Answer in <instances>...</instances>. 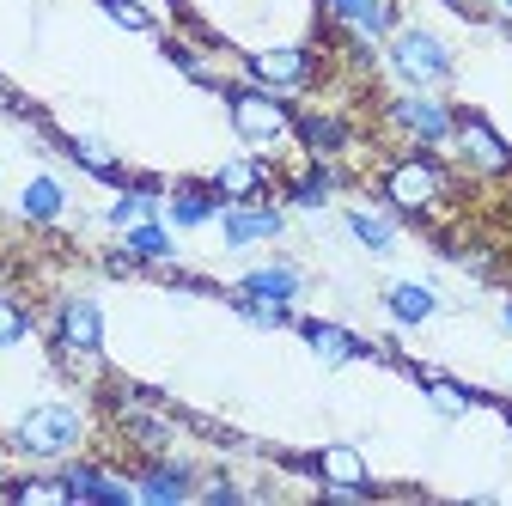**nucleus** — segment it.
Segmentation results:
<instances>
[{
	"label": "nucleus",
	"instance_id": "5701e85b",
	"mask_svg": "<svg viewBox=\"0 0 512 506\" xmlns=\"http://www.w3.org/2000/svg\"><path fill=\"white\" fill-rule=\"evenodd\" d=\"M415 385L427 391V403L445 415V421H464L470 409H476V391H464V385H452V378H439V372H427V366H415Z\"/></svg>",
	"mask_w": 512,
	"mask_h": 506
},
{
	"label": "nucleus",
	"instance_id": "0eeeda50",
	"mask_svg": "<svg viewBox=\"0 0 512 506\" xmlns=\"http://www.w3.org/2000/svg\"><path fill=\"white\" fill-rule=\"evenodd\" d=\"M244 74H250L256 86H269V92L293 98V92H305V86L317 80V55H311L305 43H275V49L244 55Z\"/></svg>",
	"mask_w": 512,
	"mask_h": 506
},
{
	"label": "nucleus",
	"instance_id": "bb28decb",
	"mask_svg": "<svg viewBox=\"0 0 512 506\" xmlns=\"http://www.w3.org/2000/svg\"><path fill=\"white\" fill-rule=\"evenodd\" d=\"M19 342H31V311H25L19 299H7V293H0V354H7V348H19Z\"/></svg>",
	"mask_w": 512,
	"mask_h": 506
},
{
	"label": "nucleus",
	"instance_id": "4be33fe9",
	"mask_svg": "<svg viewBox=\"0 0 512 506\" xmlns=\"http://www.w3.org/2000/svg\"><path fill=\"white\" fill-rule=\"evenodd\" d=\"M342 226H348V238L360 250H372V257H391V250H397V220L378 214V208H348Z\"/></svg>",
	"mask_w": 512,
	"mask_h": 506
},
{
	"label": "nucleus",
	"instance_id": "a878e982",
	"mask_svg": "<svg viewBox=\"0 0 512 506\" xmlns=\"http://www.w3.org/2000/svg\"><path fill=\"white\" fill-rule=\"evenodd\" d=\"M165 61H171L177 74H189L196 86H214V92L226 86V80H220V74L208 68V61H202V49H189V43H177V37H165Z\"/></svg>",
	"mask_w": 512,
	"mask_h": 506
},
{
	"label": "nucleus",
	"instance_id": "f257e3e1",
	"mask_svg": "<svg viewBox=\"0 0 512 506\" xmlns=\"http://www.w3.org/2000/svg\"><path fill=\"white\" fill-rule=\"evenodd\" d=\"M378 196H384V208H391V214L421 220V214H433L445 196H452V171L439 165V153H433V147H409L403 159L384 165Z\"/></svg>",
	"mask_w": 512,
	"mask_h": 506
},
{
	"label": "nucleus",
	"instance_id": "412c9836",
	"mask_svg": "<svg viewBox=\"0 0 512 506\" xmlns=\"http://www.w3.org/2000/svg\"><path fill=\"white\" fill-rule=\"evenodd\" d=\"M19 214H25L31 226H55L61 214H68V189H61V177L37 171V177L19 189Z\"/></svg>",
	"mask_w": 512,
	"mask_h": 506
},
{
	"label": "nucleus",
	"instance_id": "473e14b6",
	"mask_svg": "<svg viewBox=\"0 0 512 506\" xmlns=\"http://www.w3.org/2000/svg\"><path fill=\"white\" fill-rule=\"evenodd\" d=\"M171 7H183V0H171Z\"/></svg>",
	"mask_w": 512,
	"mask_h": 506
},
{
	"label": "nucleus",
	"instance_id": "b1692460",
	"mask_svg": "<svg viewBox=\"0 0 512 506\" xmlns=\"http://www.w3.org/2000/svg\"><path fill=\"white\" fill-rule=\"evenodd\" d=\"M0 494L19 500V506H68V500H74L68 482H61V470H55V476H19V482H7Z\"/></svg>",
	"mask_w": 512,
	"mask_h": 506
},
{
	"label": "nucleus",
	"instance_id": "c756f323",
	"mask_svg": "<svg viewBox=\"0 0 512 506\" xmlns=\"http://www.w3.org/2000/svg\"><path fill=\"white\" fill-rule=\"evenodd\" d=\"M445 7L464 13V19H476V13H488V7H494V0H445Z\"/></svg>",
	"mask_w": 512,
	"mask_h": 506
},
{
	"label": "nucleus",
	"instance_id": "393cba45",
	"mask_svg": "<svg viewBox=\"0 0 512 506\" xmlns=\"http://www.w3.org/2000/svg\"><path fill=\"white\" fill-rule=\"evenodd\" d=\"M226 299L250 330H287L293 324V305H269V299H250V293H226Z\"/></svg>",
	"mask_w": 512,
	"mask_h": 506
},
{
	"label": "nucleus",
	"instance_id": "2f4dec72",
	"mask_svg": "<svg viewBox=\"0 0 512 506\" xmlns=\"http://www.w3.org/2000/svg\"><path fill=\"white\" fill-rule=\"evenodd\" d=\"M494 7H500V13H506V19H512V0H494Z\"/></svg>",
	"mask_w": 512,
	"mask_h": 506
},
{
	"label": "nucleus",
	"instance_id": "f8f14e48",
	"mask_svg": "<svg viewBox=\"0 0 512 506\" xmlns=\"http://www.w3.org/2000/svg\"><path fill=\"white\" fill-rule=\"evenodd\" d=\"M220 208H226V202H220V189H214V183H171L159 220H165L171 232H196V226H214Z\"/></svg>",
	"mask_w": 512,
	"mask_h": 506
},
{
	"label": "nucleus",
	"instance_id": "7ed1b4c3",
	"mask_svg": "<svg viewBox=\"0 0 512 506\" xmlns=\"http://www.w3.org/2000/svg\"><path fill=\"white\" fill-rule=\"evenodd\" d=\"M80 446H86V409L80 403H37L13 427V452L19 458H37V464H61V458L80 452Z\"/></svg>",
	"mask_w": 512,
	"mask_h": 506
},
{
	"label": "nucleus",
	"instance_id": "aec40b11",
	"mask_svg": "<svg viewBox=\"0 0 512 506\" xmlns=\"http://www.w3.org/2000/svg\"><path fill=\"white\" fill-rule=\"evenodd\" d=\"M122 250H128V257H135L141 269H165V263L177 257V238H171V226L153 214V220H141V226H128V232H122Z\"/></svg>",
	"mask_w": 512,
	"mask_h": 506
},
{
	"label": "nucleus",
	"instance_id": "6e6552de",
	"mask_svg": "<svg viewBox=\"0 0 512 506\" xmlns=\"http://www.w3.org/2000/svg\"><path fill=\"white\" fill-rule=\"evenodd\" d=\"M299 470L324 482L330 500H366V494H378V482H372V470H366V458L354 446H324V452L299 458Z\"/></svg>",
	"mask_w": 512,
	"mask_h": 506
},
{
	"label": "nucleus",
	"instance_id": "72a5a7b5",
	"mask_svg": "<svg viewBox=\"0 0 512 506\" xmlns=\"http://www.w3.org/2000/svg\"><path fill=\"white\" fill-rule=\"evenodd\" d=\"M0 488H7V482H0Z\"/></svg>",
	"mask_w": 512,
	"mask_h": 506
},
{
	"label": "nucleus",
	"instance_id": "ddd939ff",
	"mask_svg": "<svg viewBox=\"0 0 512 506\" xmlns=\"http://www.w3.org/2000/svg\"><path fill=\"white\" fill-rule=\"evenodd\" d=\"M61 482H68L74 500H98V506L135 500V476H110L104 464H86V458H61Z\"/></svg>",
	"mask_w": 512,
	"mask_h": 506
},
{
	"label": "nucleus",
	"instance_id": "4468645a",
	"mask_svg": "<svg viewBox=\"0 0 512 506\" xmlns=\"http://www.w3.org/2000/svg\"><path fill=\"white\" fill-rule=\"evenodd\" d=\"M336 189H342L336 159H311V165H299V171L281 183V202L299 208V214H324V208L336 202Z\"/></svg>",
	"mask_w": 512,
	"mask_h": 506
},
{
	"label": "nucleus",
	"instance_id": "423d86ee",
	"mask_svg": "<svg viewBox=\"0 0 512 506\" xmlns=\"http://www.w3.org/2000/svg\"><path fill=\"white\" fill-rule=\"evenodd\" d=\"M384 122H391L403 141H415V147H452L458 110L439 92H397L391 104H384Z\"/></svg>",
	"mask_w": 512,
	"mask_h": 506
},
{
	"label": "nucleus",
	"instance_id": "39448f33",
	"mask_svg": "<svg viewBox=\"0 0 512 506\" xmlns=\"http://www.w3.org/2000/svg\"><path fill=\"white\" fill-rule=\"evenodd\" d=\"M98 348H104V305L92 293H68L55 305V360H68L74 372L98 366Z\"/></svg>",
	"mask_w": 512,
	"mask_h": 506
},
{
	"label": "nucleus",
	"instance_id": "cd10ccee",
	"mask_svg": "<svg viewBox=\"0 0 512 506\" xmlns=\"http://www.w3.org/2000/svg\"><path fill=\"white\" fill-rule=\"evenodd\" d=\"M98 7L110 13V25H122V31H153L159 19L141 7V0H98Z\"/></svg>",
	"mask_w": 512,
	"mask_h": 506
},
{
	"label": "nucleus",
	"instance_id": "dca6fc26",
	"mask_svg": "<svg viewBox=\"0 0 512 506\" xmlns=\"http://www.w3.org/2000/svg\"><path fill=\"white\" fill-rule=\"evenodd\" d=\"M293 330L305 336V348L324 360V366H354V360H372V354H378L372 342H360L354 330H342V324H330V318H299Z\"/></svg>",
	"mask_w": 512,
	"mask_h": 506
},
{
	"label": "nucleus",
	"instance_id": "7c9ffc66",
	"mask_svg": "<svg viewBox=\"0 0 512 506\" xmlns=\"http://www.w3.org/2000/svg\"><path fill=\"white\" fill-rule=\"evenodd\" d=\"M500 324H506V330H512V299H506V305H500Z\"/></svg>",
	"mask_w": 512,
	"mask_h": 506
},
{
	"label": "nucleus",
	"instance_id": "9d476101",
	"mask_svg": "<svg viewBox=\"0 0 512 506\" xmlns=\"http://www.w3.org/2000/svg\"><path fill=\"white\" fill-rule=\"evenodd\" d=\"M189 494H202V476L189 458H171V452H147V464L135 470V500L147 506H177Z\"/></svg>",
	"mask_w": 512,
	"mask_h": 506
},
{
	"label": "nucleus",
	"instance_id": "6ab92c4d",
	"mask_svg": "<svg viewBox=\"0 0 512 506\" xmlns=\"http://www.w3.org/2000/svg\"><path fill=\"white\" fill-rule=\"evenodd\" d=\"M384 311H391V324H403V330H421V324H433L439 318V293L427 287V281H391L384 287Z\"/></svg>",
	"mask_w": 512,
	"mask_h": 506
},
{
	"label": "nucleus",
	"instance_id": "c85d7f7f",
	"mask_svg": "<svg viewBox=\"0 0 512 506\" xmlns=\"http://www.w3.org/2000/svg\"><path fill=\"white\" fill-rule=\"evenodd\" d=\"M202 500H208V506H238V500H244V488H238V482H226V476H214V482H202Z\"/></svg>",
	"mask_w": 512,
	"mask_h": 506
},
{
	"label": "nucleus",
	"instance_id": "1a4fd4ad",
	"mask_svg": "<svg viewBox=\"0 0 512 506\" xmlns=\"http://www.w3.org/2000/svg\"><path fill=\"white\" fill-rule=\"evenodd\" d=\"M214 226H220L226 250H250V244H275V238L287 232V208H275L269 196H256V202H226Z\"/></svg>",
	"mask_w": 512,
	"mask_h": 506
},
{
	"label": "nucleus",
	"instance_id": "20e7f679",
	"mask_svg": "<svg viewBox=\"0 0 512 506\" xmlns=\"http://www.w3.org/2000/svg\"><path fill=\"white\" fill-rule=\"evenodd\" d=\"M220 98H226V116H232L238 141H250V147H281L293 135V104L281 92H269V86L250 80V86H220Z\"/></svg>",
	"mask_w": 512,
	"mask_h": 506
},
{
	"label": "nucleus",
	"instance_id": "2eb2a0df",
	"mask_svg": "<svg viewBox=\"0 0 512 506\" xmlns=\"http://www.w3.org/2000/svg\"><path fill=\"white\" fill-rule=\"evenodd\" d=\"M293 141L311 159H342L354 147V129H348V116H336V110H293Z\"/></svg>",
	"mask_w": 512,
	"mask_h": 506
},
{
	"label": "nucleus",
	"instance_id": "f3484780",
	"mask_svg": "<svg viewBox=\"0 0 512 506\" xmlns=\"http://www.w3.org/2000/svg\"><path fill=\"white\" fill-rule=\"evenodd\" d=\"M208 183L220 189V202H256V196H269L275 171H269V159H263V153H232L226 165H214V177H208Z\"/></svg>",
	"mask_w": 512,
	"mask_h": 506
},
{
	"label": "nucleus",
	"instance_id": "a211bd4d",
	"mask_svg": "<svg viewBox=\"0 0 512 506\" xmlns=\"http://www.w3.org/2000/svg\"><path fill=\"white\" fill-rule=\"evenodd\" d=\"M232 293L269 299V305H293V299L305 293V269H299V263H287V257L256 263V269H244V275H238V287H232Z\"/></svg>",
	"mask_w": 512,
	"mask_h": 506
},
{
	"label": "nucleus",
	"instance_id": "f03ea898",
	"mask_svg": "<svg viewBox=\"0 0 512 506\" xmlns=\"http://www.w3.org/2000/svg\"><path fill=\"white\" fill-rule=\"evenodd\" d=\"M384 68H391L409 92H439L445 80L458 74V55L427 25H397L391 37H384Z\"/></svg>",
	"mask_w": 512,
	"mask_h": 506
},
{
	"label": "nucleus",
	"instance_id": "9b49d317",
	"mask_svg": "<svg viewBox=\"0 0 512 506\" xmlns=\"http://www.w3.org/2000/svg\"><path fill=\"white\" fill-rule=\"evenodd\" d=\"M452 147L464 153V165H476L482 177H506L512 171V147L488 129L476 110H458V129H452Z\"/></svg>",
	"mask_w": 512,
	"mask_h": 506
}]
</instances>
